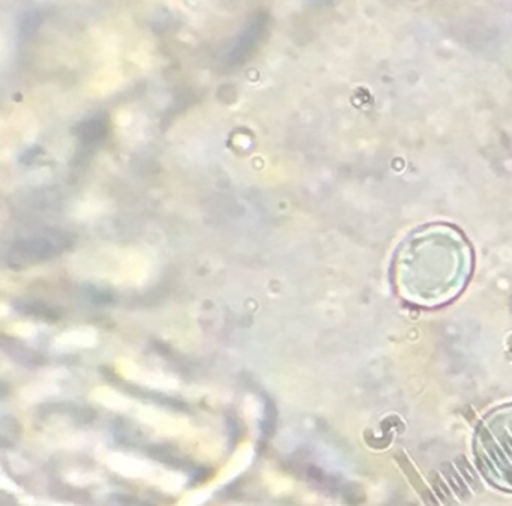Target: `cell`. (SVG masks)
<instances>
[{
    "label": "cell",
    "instance_id": "cell-1",
    "mask_svg": "<svg viewBox=\"0 0 512 506\" xmlns=\"http://www.w3.org/2000/svg\"><path fill=\"white\" fill-rule=\"evenodd\" d=\"M475 457L488 481L512 490V404L494 410L481 422Z\"/></svg>",
    "mask_w": 512,
    "mask_h": 506
}]
</instances>
